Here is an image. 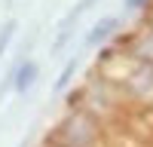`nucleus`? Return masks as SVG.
<instances>
[{"mask_svg": "<svg viewBox=\"0 0 153 147\" xmlns=\"http://www.w3.org/2000/svg\"><path fill=\"white\" fill-rule=\"evenodd\" d=\"M12 34H16V22H6L3 28H0V55L6 52V46H9V40H12Z\"/></svg>", "mask_w": 153, "mask_h": 147, "instance_id": "5", "label": "nucleus"}, {"mask_svg": "<svg viewBox=\"0 0 153 147\" xmlns=\"http://www.w3.org/2000/svg\"><path fill=\"white\" fill-rule=\"evenodd\" d=\"M141 3H144V0H126V6H132V9H138Z\"/></svg>", "mask_w": 153, "mask_h": 147, "instance_id": "6", "label": "nucleus"}, {"mask_svg": "<svg viewBox=\"0 0 153 147\" xmlns=\"http://www.w3.org/2000/svg\"><path fill=\"white\" fill-rule=\"evenodd\" d=\"M113 28H117V19H113V16L95 22V24H92V31L86 34V43H89V46H98L101 40H107V37H110V31H113Z\"/></svg>", "mask_w": 153, "mask_h": 147, "instance_id": "3", "label": "nucleus"}, {"mask_svg": "<svg viewBox=\"0 0 153 147\" xmlns=\"http://www.w3.org/2000/svg\"><path fill=\"white\" fill-rule=\"evenodd\" d=\"M76 65H80V58L74 55V58L68 61V65H65V71L58 74V83H55V89H58V92H65V89H68V83H71V77H74V71H76Z\"/></svg>", "mask_w": 153, "mask_h": 147, "instance_id": "4", "label": "nucleus"}, {"mask_svg": "<svg viewBox=\"0 0 153 147\" xmlns=\"http://www.w3.org/2000/svg\"><path fill=\"white\" fill-rule=\"evenodd\" d=\"M37 74H40V68H37V61H31V58H28V61H22V65H19V71L12 74V89H16L19 95H25V92H28L31 86H34Z\"/></svg>", "mask_w": 153, "mask_h": 147, "instance_id": "2", "label": "nucleus"}, {"mask_svg": "<svg viewBox=\"0 0 153 147\" xmlns=\"http://www.w3.org/2000/svg\"><path fill=\"white\" fill-rule=\"evenodd\" d=\"M95 138V129L83 114H74L71 120H65L58 126V141L65 147H89Z\"/></svg>", "mask_w": 153, "mask_h": 147, "instance_id": "1", "label": "nucleus"}]
</instances>
